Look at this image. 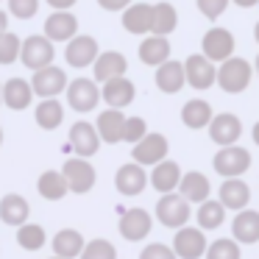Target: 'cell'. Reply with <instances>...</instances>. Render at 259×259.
Returning <instances> with one entry per match:
<instances>
[{"label":"cell","mask_w":259,"mask_h":259,"mask_svg":"<svg viewBox=\"0 0 259 259\" xmlns=\"http://www.w3.org/2000/svg\"><path fill=\"white\" fill-rule=\"evenodd\" d=\"M17 245L23 251H39L45 245V229L36 223H23L17 226Z\"/></svg>","instance_id":"obj_36"},{"label":"cell","mask_w":259,"mask_h":259,"mask_svg":"<svg viewBox=\"0 0 259 259\" xmlns=\"http://www.w3.org/2000/svg\"><path fill=\"white\" fill-rule=\"evenodd\" d=\"M148 181L151 179L145 176L142 164H137V162L123 164V167L117 170V176H114V187H117L120 195H140V192L145 190Z\"/></svg>","instance_id":"obj_19"},{"label":"cell","mask_w":259,"mask_h":259,"mask_svg":"<svg viewBox=\"0 0 259 259\" xmlns=\"http://www.w3.org/2000/svg\"><path fill=\"white\" fill-rule=\"evenodd\" d=\"M0 145H3V128H0Z\"/></svg>","instance_id":"obj_52"},{"label":"cell","mask_w":259,"mask_h":259,"mask_svg":"<svg viewBox=\"0 0 259 259\" xmlns=\"http://www.w3.org/2000/svg\"><path fill=\"white\" fill-rule=\"evenodd\" d=\"M253 70H256V75H259V53H256V62H253Z\"/></svg>","instance_id":"obj_50"},{"label":"cell","mask_w":259,"mask_h":259,"mask_svg":"<svg viewBox=\"0 0 259 259\" xmlns=\"http://www.w3.org/2000/svg\"><path fill=\"white\" fill-rule=\"evenodd\" d=\"M148 134V123L142 117H125V128H123V142L137 145L142 137Z\"/></svg>","instance_id":"obj_40"},{"label":"cell","mask_w":259,"mask_h":259,"mask_svg":"<svg viewBox=\"0 0 259 259\" xmlns=\"http://www.w3.org/2000/svg\"><path fill=\"white\" fill-rule=\"evenodd\" d=\"M140 259H179L173 248H167L164 242H151L145 251L140 253Z\"/></svg>","instance_id":"obj_43"},{"label":"cell","mask_w":259,"mask_h":259,"mask_svg":"<svg viewBox=\"0 0 259 259\" xmlns=\"http://www.w3.org/2000/svg\"><path fill=\"white\" fill-rule=\"evenodd\" d=\"M78 259H117V248L109 240H90Z\"/></svg>","instance_id":"obj_38"},{"label":"cell","mask_w":259,"mask_h":259,"mask_svg":"<svg viewBox=\"0 0 259 259\" xmlns=\"http://www.w3.org/2000/svg\"><path fill=\"white\" fill-rule=\"evenodd\" d=\"M84 245H87L84 237H81V231H75V229H62L56 237H53V253H56V256H64V259L81 256Z\"/></svg>","instance_id":"obj_32"},{"label":"cell","mask_w":259,"mask_h":259,"mask_svg":"<svg viewBox=\"0 0 259 259\" xmlns=\"http://www.w3.org/2000/svg\"><path fill=\"white\" fill-rule=\"evenodd\" d=\"M231 234H234L237 242H242V245H253V242H259V212L256 209H240L234 218V223H231Z\"/></svg>","instance_id":"obj_22"},{"label":"cell","mask_w":259,"mask_h":259,"mask_svg":"<svg viewBox=\"0 0 259 259\" xmlns=\"http://www.w3.org/2000/svg\"><path fill=\"white\" fill-rule=\"evenodd\" d=\"M234 34H231L229 28H220V25H214V28H209L206 34H203L201 39V53L206 59H212L214 64L226 62L229 56H234Z\"/></svg>","instance_id":"obj_5"},{"label":"cell","mask_w":259,"mask_h":259,"mask_svg":"<svg viewBox=\"0 0 259 259\" xmlns=\"http://www.w3.org/2000/svg\"><path fill=\"white\" fill-rule=\"evenodd\" d=\"M170 59V39L167 36H145V39L140 42V62L148 64V67H159L162 62H167Z\"/></svg>","instance_id":"obj_28"},{"label":"cell","mask_w":259,"mask_h":259,"mask_svg":"<svg viewBox=\"0 0 259 259\" xmlns=\"http://www.w3.org/2000/svg\"><path fill=\"white\" fill-rule=\"evenodd\" d=\"M131 3H134V0H98V6H101L103 12H123Z\"/></svg>","instance_id":"obj_44"},{"label":"cell","mask_w":259,"mask_h":259,"mask_svg":"<svg viewBox=\"0 0 259 259\" xmlns=\"http://www.w3.org/2000/svg\"><path fill=\"white\" fill-rule=\"evenodd\" d=\"M179 25V12H176L173 3H156L153 6V25H151V34L156 36H170Z\"/></svg>","instance_id":"obj_34"},{"label":"cell","mask_w":259,"mask_h":259,"mask_svg":"<svg viewBox=\"0 0 259 259\" xmlns=\"http://www.w3.org/2000/svg\"><path fill=\"white\" fill-rule=\"evenodd\" d=\"M0 103H3V87H0Z\"/></svg>","instance_id":"obj_51"},{"label":"cell","mask_w":259,"mask_h":259,"mask_svg":"<svg viewBox=\"0 0 259 259\" xmlns=\"http://www.w3.org/2000/svg\"><path fill=\"white\" fill-rule=\"evenodd\" d=\"M95 128H98V134H101V140L109 142V145H114V142H123V128H125V114H123V109H112V106H109L106 112H101Z\"/></svg>","instance_id":"obj_25"},{"label":"cell","mask_w":259,"mask_h":259,"mask_svg":"<svg viewBox=\"0 0 259 259\" xmlns=\"http://www.w3.org/2000/svg\"><path fill=\"white\" fill-rule=\"evenodd\" d=\"M31 87H34V95H39V98H56L59 92L67 90V73L62 67L48 64L42 70H34Z\"/></svg>","instance_id":"obj_12"},{"label":"cell","mask_w":259,"mask_h":259,"mask_svg":"<svg viewBox=\"0 0 259 259\" xmlns=\"http://www.w3.org/2000/svg\"><path fill=\"white\" fill-rule=\"evenodd\" d=\"M78 34V20L73 12H53L45 20V36L51 42H70Z\"/></svg>","instance_id":"obj_18"},{"label":"cell","mask_w":259,"mask_h":259,"mask_svg":"<svg viewBox=\"0 0 259 259\" xmlns=\"http://www.w3.org/2000/svg\"><path fill=\"white\" fill-rule=\"evenodd\" d=\"M179 192H181V195H184L190 203H203V201L209 198V192H212V187H209V179H206L203 173L190 170V173L181 176Z\"/></svg>","instance_id":"obj_29"},{"label":"cell","mask_w":259,"mask_h":259,"mask_svg":"<svg viewBox=\"0 0 259 259\" xmlns=\"http://www.w3.org/2000/svg\"><path fill=\"white\" fill-rule=\"evenodd\" d=\"M229 3H231V0H195L198 12H201L206 20H218V17H223V12L229 9Z\"/></svg>","instance_id":"obj_41"},{"label":"cell","mask_w":259,"mask_h":259,"mask_svg":"<svg viewBox=\"0 0 259 259\" xmlns=\"http://www.w3.org/2000/svg\"><path fill=\"white\" fill-rule=\"evenodd\" d=\"M167 151H170V142L164 134H145L134 148H131V156H134V162L142 164V167H153V164H159L162 159H167Z\"/></svg>","instance_id":"obj_8"},{"label":"cell","mask_w":259,"mask_h":259,"mask_svg":"<svg viewBox=\"0 0 259 259\" xmlns=\"http://www.w3.org/2000/svg\"><path fill=\"white\" fill-rule=\"evenodd\" d=\"M56 59V51H53V42L48 39L45 34H34L28 39H23V48H20V62L28 70H42L48 64H53Z\"/></svg>","instance_id":"obj_4"},{"label":"cell","mask_w":259,"mask_h":259,"mask_svg":"<svg viewBox=\"0 0 259 259\" xmlns=\"http://www.w3.org/2000/svg\"><path fill=\"white\" fill-rule=\"evenodd\" d=\"M62 173H64V179H67V187H70V192H78V195H84V192H90L92 187H95V167H92L90 162H87L84 156H78V159H67L64 162V167H62Z\"/></svg>","instance_id":"obj_11"},{"label":"cell","mask_w":259,"mask_h":259,"mask_svg":"<svg viewBox=\"0 0 259 259\" xmlns=\"http://www.w3.org/2000/svg\"><path fill=\"white\" fill-rule=\"evenodd\" d=\"M212 106H209V101H201V98H195V101H187L184 106H181V123L187 125V128L198 131V128H209V123H212Z\"/></svg>","instance_id":"obj_30"},{"label":"cell","mask_w":259,"mask_h":259,"mask_svg":"<svg viewBox=\"0 0 259 259\" xmlns=\"http://www.w3.org/2000/svg\"><path fill=\"white\" fill-rule=\"evenodd\" d=\"M137 98V87L131 84L125 75H117V78H109L103 81L101 87V101H106L112 109H125L131 106Z\"/></svg>","instance_id":"obj_15"},{"label":"cell","mask_w":259,"mask_h":259,"mask_svg":"<svg viewBox=\"0 0 259 259\" xmlns=\"http://www.w3.org/2000/svg\"><path fill=\"white\" fill-rule=\"evenodd\" d=\"M251 78H253V64L248 59H240V56H229L226 62H220L218 67V87L229 95H240L251 87Z\"/></svg>","instance_id":"obj_1"},{"label":"cell","mask_w":259,"mask_h":259,"mask_svg":"<svg viewBox=\"0 0 259 259\" xmlns=\"http://www.w3.org/2000/svg\"><path fill=\"white\" fill-rule=\"evenodd\" d=\"M45 3L53 9V12H70V9L78 3V0H45Z\"/></svg>","instance_id":"obj_45"},{"label":"cell","mask_w":259,"mask_h":259,"mask_svg":"<svg viewBox=\"0 0 259 259\" xmlns=\"http://www.w3.org/2000/svg\"><path fill=\"white\" fill-rule=\"evenodd\" d=\"M181 167L176 162H170V159H162L159 164H153V173H151V187L156 192H173L179 190V181H181Z\"/></svg>","instance_id":"obj_27"},{"label":"cell","mask_w":259,"mask_h":259,"mask_svg":"<svg viewBox=\"0 0 259 259\" xmlns=\"http://www.w3.org/2000/svg\"><path fill=\"white\" fill-rule=\"evenodd\" d=\"M98 53H101L98 39L95 36H87V34H75L73 39L67 42V48H64V59H67V64L75 70H84V67H90V64H95Z\"/></svg>","instance_id":"obj_10"},{"label":"cell","mask_w":259,"mask_h":259,"mask_svg":"<svg viewBox=\"0 0 259 259\" xmlns=\"http://www.w3.org/2000/svg\"><path fill=\"white\" fill-rule=\"evenodd\" d=\"M36 192L45 201H62L70 192V187H67V179H64L62 170H45L39 176V181H36Z\"/></svg>","instance_id":"obj_31"},{"label":"cell","mask_w":259,"mask_h":259,"mask_svg":"<svg viewBox=\"0 0 259 259\" xmlns=\"http://www.w3.org/2000/svg\"><path fill=\"white\" fill-rule=\"evenodd\" d=\"M31 101H34V87H31V81L9 78L6 84H3V103H6L9 109L23 112V109L31 106Z\"/></svg>","instance_id":"obj_23"},{"label":"cell","mask_w":259,"mask_h":259,"mask_svg":"<svg viewBox=\"0 0 259 259\" xmlns=\"http://www.w3.org/2000/svg\"><path fill=\"white\" fill-rule=\"evenodd\" d=\"M206 237H203V229H192V226H181L176 229V237H173V251L179 259H201L206 253Z\"/></svg>","instance_id":"obj_9"},{"label":"cell","mask_w":259,"mask_h":259,"mask_svg":"<svg viewBox=\"0 0 259 259\" xmlns=\"http://www.w3.org/2000/svg\"><path fill=\"white\" fill-rule=\"evenodd\" d=\"M128 70V62H125L123 53L117 51H106V53H98L95 64H92V73H95V81H109V78H117V75H125Z\"/></svg>","instance_id":"obj_26"},{"label":"cell","mask_w":259,"mask_h":259,"mask_svg":"<svg viewBox=\"0 0 259 259\" xmlns=\"http://www.w3.org/2000/svg\"><path fill=\"white\" fill-rule=\"evenodd\" d=\"M101 134H98V128L92 123H84V120H78V123H73V128H70V148H73L78 156L90 159L98 153V148H101Z\"/></svg>","instance_id":"obj_14"},{"label":"cell","mask_w":259,"mask_h":259,"mask_svg":"<svg viewBox=\"0 0 259 259\" xmlns=\"http://www.w3.org/2000/svg\"><path fill=\"white\" fill-rule=\"evenodd\" d=\"M184 73H187V84H190L192 90H198V92H203V90H209L212 84H218V67H214V62L206 59L203 53H192V56H187Z\"/></svg>","instance_id":"obj_6"},{"label":"cell","mask_w":259,"mask_h":259,"mask_svg":"<svg viewBox=\"0 0 259 259\" xmlns=\"http://www.w3.org/2000/svg\"><path fill=\"white\" fill-rule=\"evenodd\" d=\"M234 6H240V9H251V6H259V0H231Z\"/></svg>","instance_id":"obj_46"},{"label":"cell","mask_w":259,"mask_h":259,"mask_svg":"<svg viewBox=\"0 0 259 259\" xmlns=\"http://www.w3.org/2000/svg\"><path fill=\"white\" fill-rule=\"evenodd\" d=\"M187 84V73H184V62H176V59H167L156 67V87L164 95H176L181 92Z\"/></svg>","instance_id":"obj_17"},{"label":"cell","mask_w":259,"mask_h":259,"mask_svg":"<svg viewBox=\"0 0 259 259\" xmlns=\"http://www.w3.org/2000/svg\"><path fill=\"white\" fill-rule=\"evenodd\" d=\"M195 218H198V226H201L203 231L220 229V226H223V220H226V206L220 203V198H218V201H212V198H206L203 203H198V212H195Z\"/></svg>","instance_id":"obj_35"},{"label":"cell","mask_w":259,"mask_h":259,"mask_svg":"<svg viewBox=\"0 0 259 259\" xmlns=\"http://www.w3.org/2000/svg\"><path fill=\"white\" fill-rule=\"evenodd\" d=\"M34 117H36V125H39V128L53 131V128H59V125L64 123V106L56 101V98H42L39 106H36V112H34Z\"/></svg>","instance_id":"obj_33"},{"label":"cell","mask_w":259,"mask_h":259,"mask_svg":"<svg viewBox=\"0 0 259 259\" xmlns=\"http://www.w3.org/2000/svg\"><path fill=\"white\" fill-rule=\"evenodd\" d=\"M51 259H64V256H51Z\"/></svg>","instance_id":"obj_53"},{"label":"cell","mask_w":259,"mask_h":259,"mask_svg":"<svg viewBox=\"0 0 259 259\" xmlns=\"http://www.w3.org/2000/svg\"><path fill=\"white\" fill-rule=\"evenodd\" d=\"M151 226H153L151 212H145V209H125V212L120 214L117 229L128 242H137V240H145V237L151 234Z\"/></svg>","instance_id":"obj_16"},{"label":"cell","mask_w":259,"mask_h":259,"mask_svg":"<svg viewBox=\"0 0 259 259\" xmlns=\"http://www.w3.org/2000/svg\"><path fill=\"white\" fill-rule=\"evenodd\" d=\"M156 220L167 229H181L190 220V201L181 192H164L156 203Z\"/></svg>","instance_id":"obj_3"},{"label":"cell","mask_w":259,"mask_h":259,"mask_svg":"<svg viewBox=\"0 0 259 259\" xmlns=\"http://www.w3.org/2000/svg\"><path fill=\"white\" fill-rule=\"evenodd\" d=\"M9 12L17 20H31L39 12V0H9Z\"/></svg>","instance_id":"obj_42"},{"label":"cell","mask_w":259,"mask_h":259,"mask_svg":"<svg viewBox=\"0 0 259 259\" xmlns=\"http://www.w3.org/2000/svg\"><path fill=\"white\" fill-rule=\"evenodd\" d=\"M253 145H259V123L253 125Z\"/></svg>","instance_id":"obj_48"},{"label":"cell","mask_w":259,"mask_h":259,"mask_svg":"<svg viewBox=\"0 0 259 259\" xmlns=\"http://www.w3.org/2000/svg\"><path fill=\"white\" fill-rule=\"evenodd\" d=\"M253 42H256V45H259V23L253 25Z\"/></svg>","instance_id":"obj_49"},{"label":"cell","mask_w":259,"mask_h":259,"mask_svg":"<svg viewBox=\"0 0 259 259\" xmlns=\"http://www.w3.org/2000/svg\"><path fill=\"white\" fill-rule=\"evenodd\" d=\"M6 31H9V14H6V12H0V36L6 34Z\"/></svg>","instance_id":"obj_47"},{"label":"cell","mask_w":259,"mask_h":259,"mask_svg":"<svg viewBox=\"0 0 259 259\" xmlns=\"http://www.w3.org/2000/svg\"><path fill=\"white\" fill-rule=\"evenodd\" d=\"M28 214H31V206L23 195L9 192V195L0 198V220L6 226H14V229H17V226L28 223Z\"/></svg>","instance_id":"obj_24"},{"label":"cell","mask_w":259,"mask_h":259,"mask_svg":"<svg viewBox=\"0 0 259 259\" xmlns=\"http://www.w3.org/2000/svg\"><path fill=\"white\" fill-rule=\"evenodd\" d=\"M248 201H251V187H248L240 176L223 179V184H220V203H223L226 209L240 212V209L248 206Z\"/></svg>","instance_id":"obj_21"},{"label":"cell","mask_w":259,"mask_h":259,"mask_svg":"<svg viewBox=\"0 0 259 259\" xmlns=\"http://www.w3.org/2000/svg\"><path fill=\"white\" fill-rule=\"evenodd\" d=\"M153 25V6L151 3H131L128 9H123V28L128 34L145 36L151 34Z\"/></svg>","instance_id":"obj_20"},{"label":"cell","mask_w":259,"mask_h":259,"mask_svg":"<svg viewBox=\"0 0 259 259\" xmlns=\"http://www.w3.org/2000/svg\"><path fill=\"white\" fill-rule=\"evenodd\" d=\"M67 103L75 112H92L101 103V87L95 78H75L67 84Z\"/></svg>","instance_id":"obj_7"},{"label":"cell","mask_w":259,"mask_h":259,"mask_svg":"<svg viewBox=\"0 0 259 259\" xmlns=\"http://www.w3.org/2000/svg\"><path fill=\"white\" fill-rule=\"evenodd\" d=\"M242 137V123L237 114L231 112H223V114H214L212 123H209V140L214 145H234L237 140Z\"/></svg>","instance_id":"obj_13"},{"label":"cell","mask_w":259,"mask_h":259,"mask_svg":"<svg viewBox=\"0 0 259 259\" xmlns=\"http://www.w3.org/2000/svg\"><path fill=\"white\" fill-rule=\"evenodd\" d=\"M206 259H240V242L234 237H223V240H214L212 245H206Z\"/></svg>","instance_id":"obj_37"},{"label":"cell","mask_w":259,"mask_h":259,"mask_svg":"<svg viewBox=\"0 0 259 259\" xmlns=\"http://www.w3.org/2000/svg\"><path fill=\"white\" fill-rule=\"evenodd\" d=\"M20 48H23V39L12 31L0 36V64H14L20 59Z\"/></svg>","instance_id":"obj_39"},{"label":"cell","mask_w":259,"mask_h":259,"mask_svg":"<svg viewBox=\"0 0 259 259\" xmlns=\"http://www.w3.org/2000/svg\"><path fill=\"white\" fill-rule=\"evenodd\" d=\"M214 173L223 176V179H234V176H242L248 167H251V151L248 148L234 145H223L218 153H214V162H212Z\"/></svg>","instance_id":"obj_2"}]
</instances>
